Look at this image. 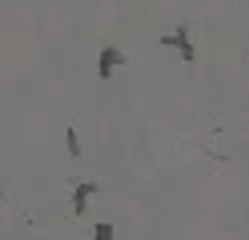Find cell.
I'll return each instance as SVG.
<instances>
[{
    "instance_id": "3957f363",
    "label": "cell",
    "mask_w": 249,
    "mask_h": 240,
    "mask_svg": "<svg viewBox=\"0 0 249 240\" xmlns=\"http://www.w3.org/2000/svg\"><path fill=\"white\" fill-rule=\"evenodd\" d=\"M92 192H97V184H81V188H76L72 192V212H85V204H89V196H92Z\"/></svg>"
},
{
    "instance_id": "7a4b0ae2",
    "label": "cell",
    "mask_w": 249,
    "mask_h": 240,
    "mask_svg": "<svg viewBox=\"0 0 249 240\" xmlns=\"http://www.w3.org/2000/svg\"><path fill=\"white\" fill-rule=\"evenodd\" d=\"M165 44H177V52H181L185 60H193V40H189V28H185V24L173 32V36H165Z\"/></svg>"
},
{
    "instance_id": "277c9868",
    "label": "cell",
    "mask_w": 249,
    "mask_h": 240,
    "mask_svg": "<svg viewBox=\"0 0 249 240\" xmlns=\"http://www.w3.org/2000/svg\"><path fill=\"white\" fill-rule=\"evenodd\" d=\"M92 240H113V224H97V228H92Z\"/></svg>"
},
{
    "instance_id": "6da1fadb",
    "label": "cell",
    "mask_w": 249,
    "mask_h": 240,
    "mask_svg": "<svg viewBox=\"0 0 249 240\" xmlns=\"http://www.w3.org/2000/svg\"><path fill=\"white\" fill-rule=\"evenodd\" d=\"M121 60H124V56L117 52V48H101V60H97V76H101V80H108V76H113V68H117Z\"/></svg>"
}]
</instances>
